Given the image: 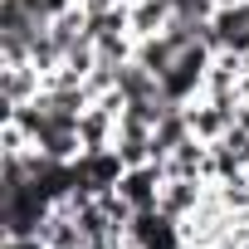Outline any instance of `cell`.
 <instances>
[{"mask_svg": "<svg viewBox=\"0 0 249 249\" xmlns=\"http://www.w3.org/2000/svg\"><path fill=\"white\" fill-rule=\"evenodd\" d=\"M54 5H64V0H30V10H35V15H44V10H54Z\"/></svg>", "mask_w": 249, "mask_h": 249, "instance_id": "obj_1", "label": "cell"}]
</instances>
